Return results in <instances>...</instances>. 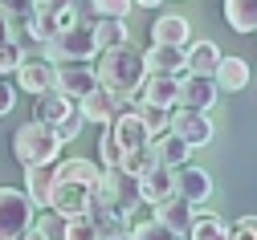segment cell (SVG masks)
<instances>
[{
	"label": "cell",
	"instance_id": "obj_9",
	"mask_svg": "<svg viewBox=\"0 0 257 240\" xmlns=\"http://www.w3.org/2000/svg\"><path fill=\"white\" fill-rule=\"evenodd\" d=\"M168 130L180 134L188 147H208L212 134H216V126H212V118H208L204 110H184V106L172 114V126H168Z\"/></svg>",
	"mask_w": 257,
	"mask_h": 240
},
{
	"label": "cell",
	"instance_id": "obj_16",
	"mask_svg": "<svg viewBox=\"0 0 257 240\" xmlns=\"http://www.w3.org/2000/svg\"><path fill=\"white\" fill-rule=\"evenodd\" d=\"M192 41V29L180 13H164V17H155L151 25V45H188Z\"/></svg>",
	"mask_w": 257,
	"mask_h": 240
},
{
	"label": "cell",
	"instance_id": "obj_7",
	"mask_svg": "<svg viewBox=\"0 0 257 240\" xmlns=\"http://www.w3.org/2000/svg\"><path fill=\"white\" fill-rule=\"evenodd\" d=\"M216 94H220V86L212 82V74H184L176 86V102L184 110H212Z\"/></svg>",
	"mask_w": 257,
	"mask_h": 240
},
{
	"label": "cell",
	"instance_id": "obj_17",
	"mask_svg": "<svg viewBox=\"0 0 257 240\" xmlns=\"http://www.w3.org/2000/svg\"><path fill=\"white\" fill-rule=\"evenodd\" d=\"M106 130L118 139V147H122V151H131V147H139V143H151L135 110H122V114H114V118L106 122Z\"/></svg>",
	"mask_w": 257,
	"mask_h": 240
},
{
	"label": "cell",
	"instance_id": "obj_44",
	"mask_svg": "<svg viewBox=\"0 0 257 240\" xmlns=\"http://www.w3.org/2000/svg\"><path fill=\"white\" fill-rule=\"evenodd\" d=\"M0 5H5V0H0Z\"/></svg>",
	"mask_w": 257,
	"mask_h": 240
},
{
	"label": "cell",
	"instance_id": "obj_33",
	"mask_svg": "<svg viewBox=\"0 0 257 240\" xmlns=\"http://www.w3.org/2000/svg\"><path fill=\"white\" fill-rule=\"evenodd\" d=\"M98 159H102V167H118L122 163V147H118V139H114L110 130L98 139Z\"/></svg>",
	"mask_w": 257,
	"mask_h": 240
},
{
	"label": "cell",
	"instance_id": "obj_18",
	"mask_svg": "<svg viewBox=\"0 0 257 240\" xmlns=\"http://www.w3.org/2000/svg\"><path fill=\"white\" fill-rule=\"evenodd\" d=\"M147 74H184V45H151L143 53Z\"/></svg>",
	"mask_w": 257,
	"mask_h": 240
},
{
	"label": "cell",
	"instance_id": "obj_4",
	"mask_svg": "<svg viewBox=\"0 0 257 240\" xmlns=\"http://www.w3.org/2000/svg\"><path fill=\"white\" fill-rule=\"evenodd\" d=\"M45 57L57 65V61H90L98 57V45H94V25L86 21H74L57 33L53 41H45Z\"/></svg>",
	"mask_w": 257,
	"mask_h": 240
},
{
	"label": "cell",
	"instance_id": "obj_25",
	"mask_svg": "<svg viewBox=\"0 0 257 240\" xmlns=\"http://www.w3.org/2000/svg\"><path fill=\"white\" fill-rule=\"evenodd\" d=\"M224 21L237 33H253L257 29V0H224Z\"/></svg>",
	"mask_w": 257,
	"mask_h": 240
},
{
	"label": "cell",
	"instance_id": "obj_21",
	"mask_svg": "<svg viewBox=\"0 0 257 240\" xmlns=\"http://www.w3.org/2000/svg\"><path fill=\"white\" fill-rule=\"evenodd\" d=\"M131 41V29H126V17H98L94 21V45L102 49H114V45H126Z\"/></svg>",
	"mask_w": 257,
	"mask_h": 240
},
{
	"label": "cell",
	"instance_id": "obj_31",
	"mask_svg": "<svg viewBox=\"0 0 257 240\" xmlns=\"http://www.w3.org/2000/svg\"><path fill=\"white\" fill-rule=\"evenodd\" d=\"M131 236L135 240H180L164 220H155V216H147V220H139L135 228H131Z\"/></svg>",
	"mask_w": 257,
	"mask_h": 240
},
{
	"label": "cell",
	"instance_id": "obj_14",
	"mask_svg": "<svg viewBox=\"0 0 257 240\" xmlns=\"http://www.w3.org/2000/svg\"><path fill=\"white\" fill-rule=\"evenodd\" d=\"M176 74H147L143 86L135 90V102H151V106H176Z\"/></svg>",
	"mask_w": 257,
	"mask_h": 240
},
{
	"label": "cell",
	"instance_id": "obj_45",
	"mask_svg": "<svg viewBox=\"0 0 257 240\" xmlns=\"http://www.w3.org/2000/svg\"><path fill=\"white\" fill-rule=\"evenodd\" d=\"M253 33H257V29H253Z\"/></svg>",
	"mask_w": 257,
	"mask_h": 240
},
{
	"label": "cell",
	"instance_id": "obj_35",
	"mask_svg": "<svg viewBox=\"0 0 257 240\" xmlns=\"http://www.w3.org/2000/svg\"><path fill=\"white\" fill-rule=\"evenodd\" d=\"M135 9V0H94V13L98 17H126Z\"/></svg>",
	"mask_w": 257,
	"mask_h": 240
},
{
	"label": "cell",
	"instance_id": "obj_30",
	"mask_svg": "<svg viewBox=\"0 0 257 240\" xmlns=\"http://www.w3.org/2000/svg\"><path fill=\"white\" fill-rule=\"evenodd\" d=\"M61 240H98V224H94L90 212L66 216V228H61Z\"/></svg>",
	"mask_w": 257,
	"mask_h": 240
},
{
	"label": "cell",
	"instance_id": "obj_38",
	"mask_svg": "<svg viewBox=\"0 0 257 240\" xmlns=\"http://www.w3.org/2000/svg\"><path fill=\"white\" fill-rule=\"evenodd\" d=\"M70 13H74V21H86V25L98 21V13H94V0H70Z\"/></svg>",
	"mask_w": 257,
	"mask_h": 240
},
{
	"label": "cell",
	"instance_id": "obj_11",
	"mask_svg": "<svg viewBox=\"0 0 257 240\" xmlns=\"http://www.w3.org/2000/svg\"><path fill=\"white\" fill-rule=\"evenodd\" d=\"M78 110H82V118H86V122L106 126V122L122 110V98H118V94H110L106 86H94L90 94H82V98H78Z\"/></svg>",
	"mask_w": 257,
	"mask_h": 240
},
{
	"label": "cell",
	"instance_id": "obj_3",
	"mask_svg": "<svg viewBox=\"0 0 257 240\" xmlns=\"http://www.w3.org/2000/svg\"><path fill=\"white\" fill-rule=\"evenodd\" d=\"M61 143L57 139V130L49 126V122H25V126H17V134H13V155H17V163L21 167H37V163H57V155H61Z\"/></svg>",
	"mask_w": 257,
	"mask_h": 240
},
{
	"label": "cell",
	"instance_id": "obj_29",
	"mask_svg": "<svg viewBox=\"0 0 257 240\" xmlns=\"http://www.w3.org/2000/svg\"><path fill=\"white\" fill-rule=\"evenodd\" d=\"M98 163H90V159H66V163H57L53 167V175L57 179H82V183H94L98 179Z\"/></svg>",
	"mask_w": 257,
	"mask_h": 240
},
{
	"label": "cell",
	"instance_id": "obj_5",
	"mask_svg": "<svg viewBox=\"0 0 257 240\" xmlns=\"http://www.w3.org/2000/svg\"><path fill=\"white\" fill-rule=\"evenodd\" d=\"M33 216L37 208L21 187H0V240H21L33 228Z\"/></svg>",
	"mask_w": 257,
	"mask_h": 240
},
{
	"label": "cell",
	"instance_id": "obj_26",
	"mask_svg": "<svg viewBox=\"0 0 257 240\" xmlns=\"http://www.w3.org/2000/svg\"><path fill=\"white\" fill-rule=\"evenodd\" d=\"M184 240H229V224L220 216H192Z\"/></svg>",
	"mask_w": 257,
	"mask_h": 240
},
{
	"label": "cell",
	"instance_id": "obj_23",
	"mask_svg": "<svg viewBox=\"0 0 257 240\" xmlns=\"http://www.w3.org/2000/svg\"><path fill=\"white\" fill-rule=\"evenodd\" d=\"M212 82H216L220 90H245V86H249V65H245L241 57H224V53H220L216 70H212Z\"/></svg>",
	"mask_w": 257,
	"mask_h": 240
},
{
	"label": "cell",
	"instance_id": "obj_20",
	"mask_svg": "<svg viewBox=\"0 0 257 240\" xmlns=\"http://www.w3.org/2000/svg\"><path fill=\"white\" fill-rule=\"evenodd\" d=\"M53 191V163H37V167H25V195L33 199V208H45Z\"/></svg>",
	"mask_w": 257,
	"mask_h": 240
},
{
	"label": "cell",
	"instance_id": "obj_43",
	"mask_svg": "<svg viewBox=\"0 0 257 240\" xmlns=\"http://www.w3.org/2000/svg\"><path fill=\"white\" fill-rule=\"evenodd\" d=\"M106 240H135L131 232H118V236H106Z\"/></svg>",
	"mask_w": 257,
	"mask_h": 240
},
{
	"label": "cell",
	"instance_id": "obj_6",
	"mask_svg": "<svg viewBox=\"0 0 257 240\" xmlns=\"http://www.w3.org/2000/svg\"><path fill=\"white\" fill-rule=\"evenodd\" d=\"M45 208L53 216H78V212H90V183L82 179H57L53 175V191H49V203Z\"/></svg>",
	"mask_w": 257,
	"mask_h": 240
},
{
	"label": "cell",
	"instance_id": "obj_37",
	"mask_svg": "<svg viewBox=\"0 0 257 240\" xmlns=\"http://www.w3.org/2000/svg\"><path fill=\"white\" fill-rule=\"evenodd\" d=\"M13 106H17V86H13L5 74H0V118H5Z\"/></svg>",
	"mask_w": 257,
	"mask_h": 240
},
{
	"label": "cell",
	"instance_id": "obj_41",
	"mask_svg": "<svg viewBox=\"0 0 257 240\" xmlns=\"http://www.w3.org/2000/svg\"><path fill=\"white\" fill-rule=\"evenodd\" d=\"M21 240H49V232H45V228H37V224H33V228H29V232H25V236H21Z\"/></svg>",
	"mask_w": 257,
	"mask_h": 240
},
{
	"label": "cell",
	"instance_id": "obj_19",
	"mask_svg": "<svg viewBox=\"0 0 257 240\" xmlns=\"http://www.w3.org/2000/svg\"><path fill=\"white\" fill-rule=\"evenodd\" d=\"M216 61H220L216 41H188L184 45V74H212Z\"/></svg>",
	"mask_w": 257,
	"mask_h": 240
},
{
	"label": "cell",
	"instance_id": "obj_27",
	"mask_svg": "<svg viewBox=\"0 0 257 240\" xmlns=\"http://www.w3.org/2000/svg\"><path fill=\"white\" fill-rule=\"evenodd\" d=\"M139 122L147 130V139H155V134H164L172 126V106H151V102H139Z\"/></svg>",
	"mask_w": 257,
	"mask_h": 240
},
{
	"label": "cell",
	"instance_id": "obj_42",
	"mask_svg": "<svg viewBox=\"0 0 257 240\" xmlns=\"http://www.w3.org/2000/svg\"><path fill=\"white\" fill-rule=\"evenodd\" d=\"M135 5H143V9H159L164 0H135Z\"/></svg>",
	"mask_w": 257,
	"mask_h": 240
},
{
	"label": "cell",
	"instance_id": "obj_24",
	"mask_svg": "<svg viewBox=\"0 0 257 240\" xmlns=\"http://www.w3.org/2000/svg\"><path fill=\"white\" fill-rule=\"evenodd\" d=\"M70 110H74V98H66L61 90H45V94H37V122L57 126Z\"/></svg>",
	"mask_w": 257,
	"mask_h": 240
},
{
	"label": "cell",
	"instance_id": "obj_1",
	"mask_svg": "<svg viewBox=\"0 0 257 240\" xmlns=\"http://www.w3.org/2000/svg\"><path fill=\"white\" fill-rule=\"evenodd\" d=\"M98 86H106L110 94L122 98V106L126 102H135V90L143 86L147 70H143V53L131 49V41L126 45H114V49H102L98 53Z\"/></svg>",
	"mask_w": 257,
	"mask_h": 240
},
{
	"label": "cell",
	"instance_id": "obj_32",
	"mask_svg": "<svg viewBox=\"0 0 257 240\" xmlns=\"http://www.w3.org/2000/svg\"><path fill=\"white\" fill-rule=\"evenodd\" d=\"M82 126H86V118H82V110H78V102H74V110H70L66 118H61V122H57L53 130H57V139H61V143H74L78 134H82Z\"/></svg>",
	"mask_w": 257,
	"mask_h": 240
},
{
	"label": "cell",
	"instance_id": "obj_28",
	"mask_svg": "<svg viewBox=\"0 0 257 240\" xmlns=\"http://www.w3.org/2000/svg\"><path fill=\"white\" fill-rule=\"evenodd\" d=\"M155 163H159V159H155L151 143H139V147H131V151H122V163H118V167L126 171V175H135V179H139V175H147Z\"/></svg>",
	"mask_w": 257,
	"mask_h": 240
},
{
	"label": "cell",
	"instance_id": "obj_8",
	"mask_svg": "<svg viewBox=\"0 0 257 240\" xmlns=\"http://www.w3.org/2000/svg\"><path fill=\"white\" fill-rule=\"evenodd\" d=\"M98 86V74L90 70V61H57V74H53V90H61L66 98H82Z\"/></svg>",
	"mask_w": 257,
	"mask_h": 240
},
{
	"label": "cell",
	"instance_id": "obj_13",
	"mask_svg": "<svg viewBox=\"0 0 257 240\" xmlns=\"http://www.w3.org/2000/svg\"><path fill=\"white\" fill-rule=\"evenodd\" d=\"M168 195H176V167L155 163L147 175H139V199L159 203V199H168Z\"/></svg>",
	"mask_w": 257,
	"mask_h": 240
},
{
	"label": "cell",
	"instance_id": "obj_34",
	"mask_svg": "<svg viewBox=\"0 0 257 240\" xmlns=\"http://www.w3.org/2000/svg\"><path fill=\"white\" fill-rule=\"evenodd\" d=\"M21 57H25V45H17V41H0V74H13L17 65H21Z\"/></svg>",
	"mask_w": 257,
	"mask_h": 240
},
{
	"label": "cell",
	"instance_id": "obj_15",
	"mask_svg": "<svg viewBox=\"0 0 257 240\" xmlns=\"http://www.w3.org/2000/svg\"><path fill=\"white\" fill-rule=\"evenodd\" d=\"M192 216H196V203H188L184 195H168V199H159V203H155V220H164L176 236L188 232Z\"/></svg>",
	"mask_w": 257,
	"mask_h": 240
},
{
	"label": "cell",
	"instance_id": "obj_12",
	"mask_svg": "<svg viewBox=\"0 0 257 240\" xmlns=\"http://www.w3.org/2000/svg\"><path fill=\"white\" fill-rule=\"evenodd\" d=\"M176 195H184L188 203H204V199L212 195V175H208L204 167L180 163V167H176Z\"/></svg>",
	"mask_w": 257,
	"mask_h": 240
},
{
	"label": "cell",
	"instance_id": "obj_40",
	"mask_svg": "<svg viewBox=\"0 0 257 240\" xmlns=\"http://www.w3.org/2000/svg\"><path fill=\"white\" fill-rule=\"evenodd\" d=\"M0 41H13V25H9V13L0 9Z\"/></svg>",
	"mask_w": 257,
	"mask_h": 240
},
{
	"label": "cell",
	"instance_id": "obj_36",
	"mask_svg": "<svg viewBox=\"0 0 257 240\" xmlns=\"http://www.w3.org/2000/svg\"><path fill=\"white\" fill-rule=\"evenodd\" d=\"M229 240H257V216H241L229 228Z\"/></svg>",
	"mask_w": 257,
	"mask_h": 240
},
{
	"label": "cell",
	"instance_id": "obj_2",
	"mask_svg": "<svg viewBox=\"0 0 257 240\" xmlns=\"http://www.w3.org/2000/svg\"><path fill=\"white\" fill-rule=\"evenodd\" d=\"M135 203H139V179L126 175L122 167H102L98 179L90 183V208H106V212L126 216Z\"/></svg>",
	"mask_w": 257,
	"mask_h": 240
},
{
	"label": "cell",
	"instance_id": "obj_39",
	"mask_svg": "<svg viewBox=\"0 0 257 240\" xmlns=\"http://www.w3.org/2000/svg\"><path fill=\"white\" fill-rule=\"evenodd\" d=\"M33 9H49V13H61V9H70V0H33Z\"/></svg>",
	"mask_w": 257,
	"mask_h": 240
},
{
	"label": "cell",
	"instance_id": "obj_22",
	"mask_svg": "<svg viewBox=\"0 0 257 240\" xmlns=\"http://www.w3.org/2000/svg\"><path fill=\"white\" fill-rule=\"evenodd\" d=\"M151 151H155V159L164 163V167H180V163H188V155H192V147L180 139V134H172V130L155 134V139H151Z\"/></svg>",
	"mask_w": 257,
	"mask_h": 240
},
{
	"label": "cell",
	"instance_id": "obj_10",
	"mask_svg": "<svg viewBox=\"0 0 257 240\" xmlns=\"http://www.w3.org/2000/svg\"><path fill=\"white\" fill-rule=\"evenodd\" d=\"M17 86L25 90V94H45V90H53V74H57V65L49 61V57H21V65H17Z\"/></svg>",
	"mask_w": 257,
	"mask_h": 240
}]
</instances>
